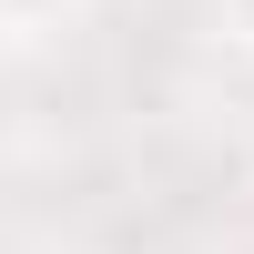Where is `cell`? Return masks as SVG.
Segmentation results:
<instances>
[{
	"label": "cell",
	"instance_id": "6da1fadb",
	"mask_svg": "<svg viewBox=\"0 0 254 254\" xmlns=\"http://www.w3.org/2000/svg\"><path fill=\"white\" fill-rule=\"evenodd\" d=\"M92 0H0V41H51L61 20H81Z\"/></svg>",
	"mask_w": 254,
	"mask_h": 254
},
{
	"label": "cell",
	"instance_id": "7a4b0ae2",
	"mask_svg": "<svg viewBox=\"0 0 254 254\" xmlns=\"http://www.w3.org/2000/svg\"><path fill=\"white\" fill-rule=\"evenodd\" d=\"M224 41H234V51L254 61V0H224Z\"/></svg>",
	"mask_w": 254,
	"mask_h": 254
}]
</instances>
